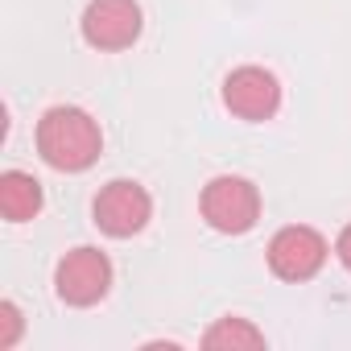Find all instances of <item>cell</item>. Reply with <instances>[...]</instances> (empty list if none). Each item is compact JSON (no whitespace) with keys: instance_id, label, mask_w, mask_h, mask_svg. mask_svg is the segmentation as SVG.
<instances>
[{"instance_id":"obj_1","label":"cell","mask_w":351,"mask_h":351,"mask_svg":"<svg viewBox=\"0 0 351 351\" xmlns=\"http://www.w3.org/2000/svg\"><path fill=\"white\" fill-rule=\"evenodd\" d=\"M104 149V132L95 124L91 112L58 104L38 120V153L46 157V165L62 169V173H83L99 161Z\"/></svg>"},{"instance_id":"obj_11","label":"cell","mask_w":351,"mask_h":351,"mask_svg":"<svg viewBox=\"0 0 351 351\" xmlns=\"http://www.w3.org/2000/svg\"><path fill=\"white\" fill-rule=\"evenodd\" d=\"M335 252H339V261H343V269L351 273V223L339 232V240H335Z\"/></svg>"},{"instance_id":"obj_4","label":"cell","mask_w":351,"mask_h":351,"mask_svg":"<svg viewBox=\"0 0 351 351\" xmlns=\"http://www.w3.org/2000/svg\"><path fill=\"white\" fill-rule=\"evenodd\" d=\"M54 289L66 306H95L112 289V261L99 248H75L54 269Z\"/></svg>"},{"instance_id":"obj_3","label":"cell","mask_w":351,"mask_h":351,"mask_svg":"<svg viewBox=\"0 0 351 351\" xmlns=\"http://www.w3.org/2000/svg\"><path fill=\"white\" fill-rule=\"evenodd\" d=\"M91 215H95V228H99V232H108V236H116V240H128V236H136V232L149 223L153 199H149V191H145L141 182L116 178V182H108V186L95 195Z\"/></svg>"},{"instance_id":"obj_5","label":"cell","mask_w":351,"mask_h":351,"mask_svg":"<svg viewBox=\"0 0 351 351\" xmlns=\"http://www.w3.org/2000/svg\"><path fill=\"white\" fill-rule=\"evenodd\" d=\"M326 256H330V248H326L322 232H314L306 223L281 228L269 240V269L281 281H310V277H318V269L326 265Z\"/></svg>"},{"instance_id":"obj_10","label":"cell","mask_w":351,"mask_h":351,"mask_svg":"<svg viewBox=\"0 0 351 351\" xmlns=\"http://www.w3.org/2000/svg\"><path fill=\"white\" fill-rule=\"evenodd\" d=\"M21 310L13 302H0V347H13L21 339Z\"/></svg>"},{"instance_id":"obj_2","label":"cell","mask_w":351,"mask_h":351,"mask_svg":"<svg viewBox=\"0 0 351 351\" xmlns=\"http://www.w3.org/2000/svg\"><path fill=\"white\" fill-rule=\"evenodd\" d=\"M203 219L223 236H244L261 219V191L240 173H219L203 186Z\"/></svg>"},{"instance_id":"obj_9","label":"cell","mask_w":351,"mask_h":351,"mask_svg":"<svg viewBox=\"0 0 351 351\" xmlns=\"http://www.w3.org/2000/svg\"><path fill=\"white\" fill-rule=\"evenodd\" d=\"M203 347H211V351H252V347H265V335L248 318H219L203 335Z\"/></svg>"},{"instance_id":"obj_8","label":"cell","mask_w":351,"mask_h":351,"mask_svg":"<svg viewBox=\"0 0 351 351\" xmlns=\"http://www.w3.org/2000/svg\"><path fill=\"white\" fill-rule=\"evenodd\" d=\"M0 211L9 223H29L42 211V182L25 169L0 173Z\"/></svg>"},{"instance_id":"obj_7","label":"cell","mask_w":351,"mask_h":351,"mask_svg":"<svg viewBox=\"0 0 351 351\" xmlns=\"http://www.w3.org/2000/svg\"><path fill=\"white\" fill-rule=\"evenodd\" d=\"M223 104L240 120H269L281 108V83L265 66H240L223 79Z\"/></svg>"},{"instance_id":"obj_6","label":"cell","mask_w":351,"mask_h":351,"mask_svg":"<svg viewBox=\"0 0 351 351\" xmlns=\"http://www.w3.org/2000/svg\"><path fill=\"white\" fill-rule=\"evenodd\" d=\"M79 29L95 50H128L141 38V5L136 0H91Z\"/></svg>"}]
</instances>
